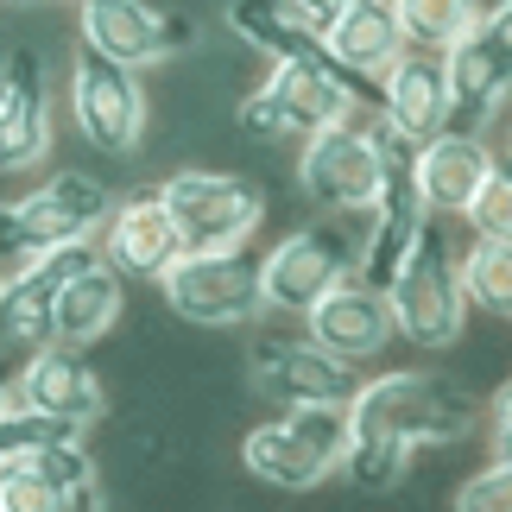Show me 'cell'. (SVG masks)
Segmentation results:
<instances>
[{"mask_svg": "<svg viewBox=\"0 0 512 512\" xmlns=\"http://www.w3.org/2000/svg\"><path fill=\"white\" fill-rule=\"evenodd\" d=\"M386 304H392V329H399L411 348L443 354V348L462 342L468 291H462V260H456V247H449V228L443 222H424L418 228V247H411V260L399 266Z\"/></svg>", "mask_w": 512, "mask_h": 512, "instance_id": "1", "label": "cell"}, {"mask_svg": "<svg viewBox=\"0 0 512 512\" xmlns=\"http://www.w3.org/2000/svg\"><path fill=\"white\" fill-rule=\"evenodd\" d=\"M475 405L468 392H456L449 380H430V373H380V380H361L348 405V430L354 437H386V443H456Z\"/></svg>", "mask_w": 512, "mask_h": 512, "instance_id": "2", "label": "cell"}, {"mask_svg": "<svg viewBox=\"0 0 512 512\" xmlns=\"http://www.w3.org/2000/svg\"><path fill=\"white\" fill-rule=\"evenodd\" d=\"M348 456V405H310V411H285L260 430H247L241 462L272 487H323L329 475H342Z\"/></svg>", "mask_w": 512, "mask_h": 512, "instance_id": "3", "label": "cell"}, {"mask_svg": "<svg viewBox=\"0 0 512 512\" xmlns=\"http://www.w3.org/2000/svg\"><path fill=\"white\" fill-rule=\"evenodd\" d=\"M159 196H165L177 234H184V253H228V247H247L253 228L266 222L260 184H247V177H234V171H203V165H190V171L165 177Z\"/></svg>", "mask_w": 512, "mask_h": 512, "instance_id": "4", "label": "cell"}, {"mask_svg": "<svg viewBox=\"0 0 512 512\" xmlns=\"http://www.w3.org/2000/svg\"><path fill=\"white\" fill-rule=\"evenodd\" d=\"M354 260H361V247H354V234L342 222H310L298 234H285L260 260L266 310H285V317L317 310L342 279H354Z\"/></svg>", "mask_w": 512, "mask_h": 512, "instance_id": "5", "label": "cell"}, {"mask_svg": "<svg viewBox=\"0 0 512 512\" xmlns=\"http://www.w3.org/2000/svg\"><path fill=\"white\" fill-rule=\"evenodd\" d=\"M165 304L171 317L184 323H203V329H228V323H247L266 310V291H260V260L247 247H228V253H184L165 279Z\"/></svg>", "mask_w": 512, "mask_h": 512, "instance_id": "6", "label": "cell"}, {"mask_svg": "<svg viewBox=\"0 0 512 512\" xmlns=\"http://www.w3.org/2000/svg\"><path fill=\"white\" fill-rule=\"evenodd\" d=\"M70 114H76V133L95 146V152H133L146 140V95H140V76L127 64H114L102 51H76L70 64Z\"/></svg>", "mask_w": 512, "mask_h": 512, "instance_id": "7", "label": "cell"}, {"mask_svg": "<svg viewBox=\"0 0 512 512\" xmlns=\"http://www.w3.org/2000/svg\"><path fill=\"white\" fill-rule=\"evenodd\" d=\"M298 184H304L310 203L329 209V215H373L380 209L386 171H380V159H373L367 121H348V127H329V133H317V140H304Z\"/></svg>", "mask_w": 512, "mask_h": 512, "instance_id": "8", "label": "cell"}, {"mask_svg": "<svg viewBox=\"0 0 512 512\" xmlns=\"http://www.w3.org/2000/svg\"><path fill=\"white\" fill-rule=\"evenodd\" d=\"M253 392L279 411H310V405H354L361 367H342L310 336H266L253 348Z\"/></svg>", "mask_w": 512, "mask_h": 512, "instance_id": "9", "label": "cell"}, {"mask_svg": "<svg viewBox=\"0 0 512 512\" xmlns=\"http://www.w3.org/2000/svg\"><path fill=\"white\" fill-rule=\"evenodd\" d=\"M13 215V228L26 234L32 247H76V241H95V234L108 228V215H114V196L95 184V177L83 171H57L45 177L38 190H26L19 203H7Z\"/></svg>", "mask_w": 512, "mask_h": 512, "instance_id": "10", "label": "cell"}, {"mask_svg": "<svg viewBox=\"0 0 512 512\" xmlns=\"http://www.w3.org/2000/svg\"><path fill=\"white\" fill-rule=\"evenodd\" d=\"M76 26L83 45L114 57V64H159V57L190 45V26L152 0H76Z\"/></svg>", "mask_w": 512, "mask_h": 512, "instance_id": "11", "label": "cell"}, {"mask_svg": "<svg viewBox=\"0 0 512 512\" xmlns=\"http://www.w3.org/2000/svg\"><path fill=\"white\" fill-rule=\"evenodd\" d=\"M102 260L121 279H146V285H159L184 260V234H177L159 190H133L127 203H114L108 228H102Z\"/></svg>", "mask_w": 512, "mask_h": 512, "instance_id": "12", "label": "cell"}, {"mask_svg": "<svg viewBox=\"0 0 512 512\" xmlns=\"http://www.w3.org/2000/svg\"><path fill=\"white\" fill-rule=\"evenodd\" d=\"M304 336L323 354H336L342 367H361V361H373V354L399 336V329H392L386 291H373L361 279H342L317 310H304Z\"/></svg>", "mask_w": 512, "mask_h": 512, "instance_id": "13", "label": "cell"}, {"mask_svg": "<svg viewBox=\"0 0 512 512\" xmlns=\"http://www.w3.org/2000/svg\"><path fill=\"white\" fill-rule=\"evenodd\" d=\"M494 171V146H487V133H462L449 127L437 140L418 146V165H411V190H418V209L430 222H443V215H462L475 203L481 177Z\"/></svg>", "mask_w": 512, "mask_h": 512, "instance_id": "14", "label": "cell"}, {"mask_svg": "<svg viewBox=\"0 0 512 512\" xmlns=\"http://www.w3.org/2000/svg\"><path fill=\"white\" fill-rule=\"evenodd\" d=\"M13 399L26 411H38V418H57L76 430L89 418H102V380H95V367L76 348H57V342L26 354V367L13 380Z\"/></svg>", "mask_w": 512, "mask_h": 512, "instance_id": "15", "label": "cell"}, {"mask_svg": "<svg viewBox=\"0 0 512 512\" xmlns=\"http://www.w3.org/2000/svg\"><path fill=\"white\" fill-rule=\"evenodd\" d=\"M266 89H272V102H279L285 127L298 140H317V133L348 127L361 114V83L342 76L336 64H272Z\"/></svg>", "mask_w": 512, "mask_h": 512, "instance_id": "16", "label": "cell"}, {"mask_svg": "<svg viewBox=\"0 0 512 512\" xmlns=\"http://www.w3.org/2000/svg\"><path fill=\"white\" fill-rule=\"evenodd\" d=\"M51 152V95L32 51H13L0 70V171H32Z\"/></svg>", "mask_w": 512, "mask_h": 512, "instance_id": "17", "label": "cell"}, {"mask_svg": "<svg viewBox=\"0 0 512 512\" xmlns=\"http://www.w3.org/2000/svg\"><path fill=\"white\" fill-rule=\"evenodd\" d=\"M380 121L399 127L405 140H437L449 133V70L430 51H405L399 64L380 76Z\"/></svg>", "mask_w": 512, "mask_h": 512, "instance_id": "18", "label": "cell"}, {"mask_svg": "<svg viewBox=\"0 0 512 512\" xmlns=\"http://www.w3.org/2000/svg\"><path fill=\"white\" fill-rule=\"evenodd\" d=\"M95 260H102V247H95V241L51 247L45 260H38L32 279H19L13 291H0V336H7V342H32V348H45V342H51L57 291H64L83 266H95Z\"/></svg>", "mask_w": 512, "mask_h": 512, "instance_id": "19", "label": "cell"}, {"mask_svg": "<svg viewBox=\"0 0 512 512\" xmlns=\"http://www.w3.org/2000/svg\"><path fill=\"white\" fill-rule=\"evenodd\" d=\"M329 64L354 83H380V76L405 57V32L392 19V0H354V7L323 32Z\"/></svg>", "mask_w": 512, "mask_h": 512, "instance_id": "20", "label": "cell"}, {"mask_svg": "<svg viewBox=\"0 0 512 512\" xmlns=\"http://www.w3.org/2000/svg\"><path fill=\"white\" fill-rule=\"evenodd\" d=\"M121 310H127V279L108 260H95V266H83L64 291H57L51 342L57 348H89V342H102L108 329L121 323Z\"/></svg>", "mask_w": 512, "mask_h": 512, "instance_id": "21", "label": "cell"}, {"mask_svg": "<svg viewBox=\"0 0 512 512\" xmlns=\"http://www.w3.org/2000/svg\"><path fill=\"white\" fill-rule=\"evenodd\" d=\"M228 26L272 64H329L323 38L298 19L291 0H228Z\"/></svg>", "mask_w": 512, "mask_h": 512, "instance_id": "22", "label": "cell"}, {"mask_svg": "<svg viewBox=\"0 0 512 512\" xmlns=\"http://www.w3.org/2000/svg\"><path fill=\"white\" fill-rule=\"evenodd\" d=\"M481 0H392V19L405 32V51H430V57H449L468 32L481 26Z\"/></svg>", "mask_w": 512, "mask_h": 512, "instance_id": "23", "label": "cell"}, {"mask_svg": "<svg viewBox=\"0 0 512 512\" xmlns=\"http://www.w3.org/2000/svg\"><path fill=\"white\" fill-rule=\"evenodd\" d=\"M462 291L487 317H512V241H468L462 253Z\"/></svg>", "mask_w": 512, "mask_h": 512, "instance_id": "24", "label": "cell"}, {"mask_svg": "<svg viewBox=\"0 0 512 512\" xmlns=\"http://www.w3.org/2000/svg\"><path fill=\"white\" fill-rule=\"evenodd\" d=\"M342 475L361 487V494H392V487H405V475H411V449L386 443V437H354V430H348Z\"/></svg>", "mask_w": 512, "mask_h": 512, "instance_id": "25", "label": "cell"}, {"mask_svg": "<svg viewBox=\"0 0 512 512\" xmlns=\"http://www.w3.org/2000/svg\"><path fill=\"white\" fill-rule=\"evenodd\" d=\"M462 222L475 228V241H512V159H494L475 203L462 209Z\"/></svg>", "mask_w": 512, "mask_h": 512, "instance_id": "26", "label": "cell"}, {"mask_svg": "<svg viewBox=\"0 0 512 512\" xmlns=\"http://www.w3.org/2000/svg\"><path fill=\"white\" fill-rule=\"evenodd\" d=\"M70 437H83L76 424H57V418H38V411L26 405H13V411H0V468L7 462H26L32 449H45V443H70Z\"/></svg>", "mask_w": 512, "mask_h": 512, "instance_id": "27", "label": "cell"}, {"mask_svg": "<svg viewBox=\"0 0 512 512\" xmlns=\"http://www.w3.org/2000/svg\"><path fill=\"white\" fill-rule=\"evenodd\" d=\"M26 468H32L38 481H51L57 494H76V487H89V481H95V462H89V449H83V437L32 449V456H26Z\"/></svg>", "mask_w": 512, "mask_h": 512, "instance_id": "28", "label": "cell"}, {"mask_svg": "<svg viewBox=\"0 0 512 512\" xmlns=\"http://www.w3.org/2000/svg\"><path fill=\"white\" fill-rule=\"evenodd\" d=\"M0 512H64V494L38 481L26 462H7L0 468Z\"/></svg>", "mask_w": 512, "mask_h": 512, "instance_id": "29", "label": "cell"}, {"mask_svg": "<svg viewBox=\"0 0 512 512\" xmlns=\"http://www.w3.org/2000/svg\"><path fill=\"white\" fill-rule=\"evenodd\" d=\"M456 512H512V468L494 462L456 487Z\"/></svg>", "mask_w": 512, "mask_h": 512, "instance_id": "30", "label": "cell"}, {"mask_svg": "<svg viewBox=\"0 0 512 512\" xmlns=\"http://www.w3.org/2000/svg\"><path fill=\"white\" fill-rule=\"evenodd\" d=\"M38 260H45V247H32L26 234L13 228V215L0 209V291H13L19 279H32Z\"/></svg>", "mask_w": 512, "mask_h": 512, "instance_id": "31", "label": "cell"}, {"mask_svg": "<svg viewBox=\"0 0 512 512\" xmlns=\"http://www.w3.org/2000/svg\"><path fill=\"white\" fill-rule=\"evenodd\" d=\"M234 121H241V133H253V140H291V127H285V114H279V102H272L266 83L253 89V95H241Z\"/></svg>", "mask_w": 512, "mask_h": 512, "instance_id": "32", "label": "cell"}, {"mask_svg": "<svg viewBox=\"0 0 512 512\" xmlns=\"http://www.w3.org/2000/svg\"><path fill=\"white\" fill-rule=\"evenodd\" d=\"M487 443H494V462L512 468V380L487 399Z\"/></svg>", "mask_w": 512, "mask_h": 512, "instance_id": "33", "label": "cell"}, {"mask_svg": "<svg viewBox=\"0 0 512 512\" xmlns=\"http://www.w3.org/2000/svg\"><path fill=\"white\" fill-rule=\"evenodd\" d=\"M475 32H481V45L512 70V0H494V7L481 13V26H475Z\"/></svg>", "mask_w": 512, "mask_h": 512, "instance_id": "34", "label": "cell"}, {"mask_svg": "<svg viewBox=\"0 0 512 512\" xmlns=\"http://www.w3.org/2000/svg\"><path fill=\"white\" fill-rule=\"evenodd\" d=\"M291 7H298V19H304V26L323 38V32H329V26H336V19L354 7V0H291Z\"/></svg>", "mask_w": 512, "mask_h": 512, "instance_id": "35", "label": "cell"}, {"mask_svg": "<svg viewBox=\"0 0 512 512\" xmlns=\"http://www.w3.org/2000/svg\"><path fill=\"white\" fill-rule=\"evenodd\" d=\"M64 512H108V506H102V481H89V487H76V494H64Z\"/></svg>", "mask_w": 512, "mask_h": 512, "instance_id": "36", "label": "cell"}, {"mask_svg": "<svg viewBox=\"0 0 512 512\" xmlns=\"http://www.w3.org/2000/svg\"><path fill=\"white\" fill-rule=\"evenodd\" d=\"M13 380H19V373L0 361V411H13V405H19V399H13Z\"/></svg>", "mask_w": 512, "mask_h": 512, "instance_id": "37", "label": "cell"}, {"mask_svg": "<svg viewBox=\"0 0 512 512\" xmlns=\"http://www.w3.org/2000/svg\"><path fill=\"white\" fill-rule=\"evenodd\" d=\"M0 7H64V0H0ZM76 7V0H70Z\"/></svg>", "mask_w": 512, "mask_h": 512, "instance_id": "38", "label": "cell"}, {"mask_svg": "<svg viewBox=\"0 0 512 512\" xmlns=\"http://www.w3.org/2000/svg\"><path fill=\"white\" fill-rule=\"evenodd\" d=\"M506 152H512V121H506Z\"/></svg>", "mask_w": 512, "mask_h": 512, "instance_id": "39", "label": "cell"}]
</instances>
